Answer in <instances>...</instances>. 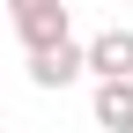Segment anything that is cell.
I'll return each instance as SVG.
<instances>
[{
    "label": "cell",
    "instance_id": "3",
    "mask_svg": "<svg viewBox=\"0 0 133 133\" xmlns=\"http://www.w3.org/2000/svg\"><path fill=\"white\" fill-rule=\"evenodd\" d=\"M81 74H89V59H81L74 37L52 44V52H30V81H37V89H66V81H81Z\"/></svg>",
    "mask_w": 133,
    "mask_h": 133
},
{
    "label": "cell",
    "instance_id": "1",
    "mask_svg": "<svg viewBox=\"0 0 133 133\" xmlns=\"http://www.w3.org/2000/svg\"><path fill=\"white\" fill-rule=\"evenodd\" d=\"M15 22V37L30 44V52H52V44H66V0H0Z\"/></svg>",
    "mask_w": 133,
    "mask_h": 133
},
{
    "label": "cell",
    "instance_id": "4",
    "mask_svg": "<svg viewBox=\"0 0 133 133\" xmlns=\"http://www.w3.org/2000/svg\"><path fill=\"white\" fill-rule=\"evenodd\" d=\"M96 126L133 133V81H96Z\"/></svg>",
    "mask_w": 133,
    "mask_h": 133
},
{
    "label": "cell",
    "instance_id": "2",
    "mask_svg": "<svg viewBox=\"0 0 133 133\" xmlns=\"http://www.w3.org/2000/svg\"><path fill=\"white\" fill-rule=\"evenodd\" d=\"M81 59H89V74L96 81H133V30H96L89 44H81Z\"/></svg>",
    "mask_w": 133,
    "mask_h": 133
}]
</instances>
